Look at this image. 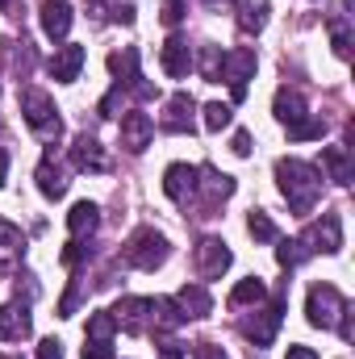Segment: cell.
<instances>
[{
  "label": "cell",
  "instance_id": "cell-1",
  "mask_svg": "<svg viewBox=\"0 0 355 359\" xmlns=\"http://www.w3.org/2000/svg\"><path fill=\"white\" fill-rule=\"evenodd\" d=\"M322 168L305 163V159H276V184L288 201V209L297 217H309L322 201Z\"/></svg>",
  "mask_w": 355,
  "mask_h": 359
},
{
  "label": "cell",
  "instance_id": "cell-2",
  "mask_svg": "<svg viewBox=\"0 0 355 359\" xmlns=\"http://www.w3.org/2000/svg\"><path fill=\"white\" fill-rule=\"evenodd\" d=\"M168 255H172V243H168L155 226L134 230V234H130V243L121 247V259H126L130 268H138V271L163 268V264H168Z\"/></svg>",
  "mask_w": 355,
  "mask_h": 359
},
{
  "label": "cell",
  "instance_id": "cell-3",
  "mask_svg": "<svg viewBox=\"0 0 355 359\" xmlns=\"http://www.w3.org/2000/svg\"><path fill=\"white\" fill-rule=\"evenodd\" d=\"M21 117H25V126H29L42 142H59L63 121H59V109H55L51 92H42V88H25L21 92Z\"/></svg>",
  "mask_w": 355,
  "mask_h": 359
},
{
  "label": "cell",
  "instance_id": "cell-4",
  "mask_svg": "<svg viewBox=\"0 0 355 359\" xmlns=\"http://www.w3.org/2000/svg\"><path fill=\"white\" fill-rule=\"evenodd\" d=\"M347 309H351V305H347V297H343L335 284H314L309 297H305V318H309V326H318V330H335Z\"/></svg>",
  "mask_w": 355,
  "mask_h": 359
},
{
  "label": "cell",
  "instance_id": "cell-5",
  "mask_svg": "<svg viewBox=\"0 0 355 359\" xmlns=\"http://www.w3.org/2000/svg\"><path fill=\"white\" fill-rule=\"evenodd\" d=\"M255 50L251 46H239V50H230L226 59H222V80L230 84L234 92V100H243L247 96V80H255Z\"/></svg>",
  "mask_w": 355,
  "mask_h": 359
},
{
  "label": "cell",
  "instance_id": "cell-6",
  "mask_svg": "<svg viewBox=\"0 0 355 359\" xmlns=\"http://www.w3.org/2000/svg\"><path fill=\"white\" fill-rule=\"evenodd\" d=\"M301 238H305V247H309L314 255H318V251H322V255H339V251H343V217H339V213H322V222H314Z\"/></svg>",
  "mask_w": 355,
  "mask_h": 359
},
{
  "label": "cell",
  "instance_id": "cell-7",
  "mask_svg": "<svg viewBox=\"0 0 355 359\" xmlns=\"http://www.w3.org/2000/svg\"><path fill=\"white\" fill-rule=\"evenodd\" d=\"M192 259H196V276L201 280H222L230 271V264H234V255H230V247L222 238H201Z\"/></svg>",
  "mask_w": 355,
  "mask_h": 359
},
{
  "label": "cell",
  "instance_id": "cell-8",
  "mask_svg": "<svg viewBox=\"0 0 355 359\" xmlns=\"http://www.w3.org/2000/svg\"><path fill=\"white\" fill-rule=\"evenodd\" d=\"M234 192V180L226 172H213V168H196V196H201V209L205 217H213V209Z\"/></svg>",
  "mask_w": 355,
  "mask_h": 359
},
{
  "label": "cell",
  "instance_id": "cell-9",
  "mask_svg": "<svg viewBox=\"0 0 355 359\" xmlns=\"http://www.w3.org/2000/svg\"><path fill=\"white\" fill-rule=\"evenodd\" d=\"M109 313H113L117 330H126V334H142V330L151 326V297H121Z\"/></svg>",
  "mask_w": 355,
  "mask_h": 359
},
{
  "label": "cell",
  "instance_id": "cell-10",
  "mask_svg": "<svg viewBox=\"0 0 355 359\" xmlns=\"http://www.w3.org/2000/svg\"><path fill=\"white\" fill-rule=\"evenodd\" d=\"M280 318H284V301L276 297L272 305L255 309V318H247V322H243V334H247L255 347H267V343L276 339V330H280Z\"/></svg>",
  "mask_w": 355,
  "mask_h": 359
},
{
  "label": "cell",
  "instance_id": "cell-11",
  "mask_svg": "<svg viewBox=\"0 0 355 359\" xmlns=\"http://www.w3.org/2000/svg\"><path fill=\"white\" fill-rule=\"evenodd\" d=\"M151 138H155V121H151L142 109H130V113L121 117V147H126L130 155H142V151L151 147Z\"/></svg>",
  "mask_w": 355,
  "mask_h": 359
},
{
  "label": "cell",
  "instance_id": "cell-12",
  "mask_svg": "<svg viewBox=\"0 0 355 359\" xmlns=\"http://www.w3.org/2000/svg\"><path fill=\"white\" fill-rule=\"evenodd\" d=\"M192 113H196V100H192L188 92H172L168 104H163V121H159V126H163L168 134H192V126H196Z\"/></svg>",
  "mask_w": 355,
  "mask_h": 359
},
{
  "label": "cell",
  "instance_id": "cell-13",
  "mask_svg": "<svg viewBox=\"0 0 355 359\" xmlns=\"http://www.w3.org/2000/svg\"><path fill=\"white\" fill-rule=\"evenodd\" d=\"M42 34L51 38V42H63L67 34H72V21H76V13H72V0H42Z\"/></svg>",
  "mask_w": 355,
  "mask_h": 359
},
{
  "label": "cell",
  "instance_id": "cell-14",
  "mask_svg": "<svg viewBox=\"0 0 355 359\" xmlns=\"http://www.w3.org/2000/svg\"><path fill=\"white\" fill-rule=\"evenodd\" d=\"M21 259H25V234L0 217V276H13L21 268Z\"/></svg>",
  "mask_w": 355,
  "mask_h": 359
},
{
  "label": "cell",
  "instance_id": "cell-15",
  "mask_svg": "<svg viewBox=\"0 0 355 359\" xmlns=\"http://www.w3.org/2000/svg\"><path fill=\"white\" fill-rule=\"evenodd\" d=\"M163 192H168V201L188 205V201L196 196V168H192V163H172V168L163 172Z\"/></svg>",
  "mask_w": 355,
  "mask_h": 359
},
{
  "label": "cell",
  "instance_id": "cell-16",
  "mask_svg": "<svg viewBox=\"0 0 355 359\" xmlns=\"http://www.w3.org/2000/svg\"><path fill=\"white\" fill-rule=\"evenodd\" d=\"M72 168L76 172H109V155H105V147L92 134H80L72 142Z\"/></svg>",
  "mask_w": 355,
  "mask_h": 359
},
{
  "label": "cell",
  "instance_id": "cell-17",
  "mask_svg": "<svg viewBox=\"0 0 355 359\" xmlns=\"http://www.w3.org/2000/svg\"><path fill=\"white\" fill-rule=\"evenodd\" d=\"M272 113H276V121L284 126V130H297L305 117H309V109H305V96L297 88H280L276 92V100H272Z\"/></svg>",
  "mask_w": 355,
  "mask_h": 359
},
{
  "label": "cell",
  "instance_id": "cell-18",
  "mask_svg": "<svg viewBox=\"0 0 355 359\" xmlns=\"http://www.w3.org/2000/svg\"><path fill=\"white\" fill-rule=\"evenodd\" d=\"M159 63H163V72H168L172 80H184V76L192 72V46H188V38L172 34V38L163 42V50H159Z\"/></svg>",
  "mask_w": 355,
  "mask_h": 359
},
{
  "label": "cell",
  "instance_id": "cell-19",
  "mask_svg": "<svg viewBox=\"0 0 355 359\" xmlns=\"http://www.w3.org/2000/svg\"><path fill=\"white\" fill-rule=\"evenodd\" d=\"M80 72H84V46L63 42V46L51 55V76H55L59 84H72V80H80Z\"/></svg>",
  "mask_w": 355,
  "mask_h": 359
},
{
  "label": "cell",
  "instance_id": "cell-20",
  "mask_svg": "<svg viewBox=\"0 0 355 359\" xmlns=\"http://www.w3.org/2000/svg\"><path fill=\"white\" fill-rule=\"evenodd\" d=\"M34 180H38V192H42L46 201H59V196L67 192V172L59 168L55 151H46V155H42V163H38V172H34Z\"/></svg>",
  "mask_w": 355,
  "mask_h": 359
},
{
  "label": "cell",
  "instance_id": "cell-21",
  "mask_svg": "<svg viewBox=\"0 0 355 359\" xmlns=\"http://www.w3.org/2000/svg\"><path fill=\"white\" fill-rule=\"evenodd\" d=\"M34 330V318L25 305H0V343H21L29 339Z\"/></svg>",
  "mask_w": 355,
  "mask_h": 359
},
{
  "label": "cell",
  "instance_id": "cell-22",
  "mask_svg": "<svg viewBox=\"0 0 355 359\" xmlns=\"http://www.w3.org/2000/svg\"><path fill=\"white\" fill-rule=\"evenodd\" d=\"M172 301H176V309L184 313V322H188V318H209V313H213V297H209L205 284H184Z\"/></svg>",
  "mask_w": 355,
  "mask_h": 359
},
{
  "label": "cell",
  "instance_id": "cell-23",
  "mask_svg": "<svg viewBox=\"0 0 355 359\" xmlns=\"http://www.w3.org/2000/svg\"><path fill=\"white\" fill-rule=\"evenodd\" d=\"M96 226H100V209H96L92 201H76L72 213H67V230H72V238H92Z\"/></svg>",
  "mask_w": 355,
  "mask_h": 359
},
{
  "label": "cell",
  "instance_id": "cell-24",
  "mask_svg": "<svg viewBox=\"0 0 355 359\" xmlns=\"http://www.w3.org/2000/svg\"><path fill=\"white\" fill-rule=\"evenodd\" d=\"M322 168H326V180H335L343 188L355 180V163H351V155H347V147H326L322 151Z\"/></svg>",
  "mask_w": 355,
  "mask_h": 359
},
{
  "label": "cell",
  "instance_id": "cell-25",
  "mask_svg": "<svg viewBox=\"0 0 355 359\" xmlns=\"http://www.w3.org/2000/svg\"><path fill=\"white\" fill-rule=\"evenodd\" d=\"M267 13H272V0H239V29L260 34L267 25Z\"/></svg>",
  "mask_w": 355,
  "mask_h": 359
},
{
  "label": "cell",
  "instance_id": "cell-26",
  "mask_svg": "<svg viewBox=\"0 0 355 359\" xmlns=\"http://www.w3.org/2000/svg\"><path fill=\"white\" fill-rule=\"evenodd\" d=\"M276 243H280V247H276V259H280V268H301V264H305V259H314V251H309V247H305V238H301V234H297V238H276Z\"/></svg>",
  "mask_w": 355,
  "mask_h": 359
},
{
  "label": "cell",
  "instance_id": "cell-27",
  "mask_svg": "<svg viewBox=\"0 0 355 359\" xmlns=\"http://www.w3.org/2000/svg\"><path fill=\"white\" fill-rule=\"evenodd\" d=\"M260 301H267V284L260 280V276L239 280L234 292H230V305H234V309H243V305H260Z\"/></svg>",
  "mask_w": 355,
  "mask_h": 359
},
{
  "label": "cell",
  "instance_id": "cell-28",
  "mask_svg": "<svg viewBox=\"0 0 355 359\" xmlns=\"http://www.w3.org/2000/svg\"><path fill=\"white\" fill-rule=\"evenodd\" d=\"M151 326L155 330H176V326H184V313L176 309L172 297H155L151 301Z\"/></svg>",
  "mask_w": 355,
  "mask_h": 359
},
{
  "label": "cell",
  "instance_id": "cell-29",
  "mask_svg": "<svg viewBox=\"0 0 355 359\" xmlns=\"http://www.w3.org/2000/svg\"><path fill=\"white\" fill-rule=\"evenodd\" d=\"M109 72H113V80H117V84L138 80V50H134V46L113 50V55H109Z\"/></svg>",
  "mask_w": 355,
  "mask_h": 359
},
{
  "label": "cell",
  "instance_id": "cell-30",
  "mask_svg": "<svg viewBox=\"0 0 355 359\" xmlns=\"http://www.w3.org/2000/svg\"><path fill=\"white\" fill-rule=\"evenodd\" d=\"M222 46H201V59H192V67L201 72L205 84H222Z\"/></svg>",
  "mask_w": 355,
  "mask_h": 359
},
{
  "label": "cell",
  "instance_id": "cell-31",
  "mask_svg": "<svg viewBox=\"0 0 355 359\" xmlns=\"http://www.w3.org/2000/svg\"><path fill=\"white\" fill-rule=\"evenodd\" d=\"M201 113H205V130H209V134H222V130L234 121V109H230V104H222V100H209Z\"/></svg>",
  "mask_w": 355,
  "mask_h": 359
},
{
  "label": "cell",
  "instance_id": "cell-32",
  "mask_svg": "<svg viewBox=\"0 0 355 359\" xmlns=\"http://www.w3.org/2000/svg\"><path fill=\"white\" fill-rule=\"evenodd\" d=\"M247 230H251V238H255V243H276V238H280L276 222L267 217L264 209H251V217H247Z\"/></svg>",
  "mask_w": 355,
  "mask_h": 359
},
{
  "label": "cell",
  "instance_id": "cell-33",
  "mask_svg": "<svg viewBox=\"0 0 355 359\" xmlns=\"http://www.w3.org/2000/svg\"><path fill=\"white\" fill-rule=\"evenodd\" d=\"M330 46H335L339 59L351 55V25H347V13H343V17H330Z\"/></svg>",
  "mask_w": 355,
  "mask_h": 359
},
{
  "label": "cell",
  "instance_id": "cell-34",
  "mask_svg": "<svg viewBox=\"0 0 355 359\" xmlns=\"http://www.w3.org/2000/svg\"><path fill=\"white\" fill-rule=\"evenodd\" d=\"M113 334H117V322H113V313H109V309H96V313L88 318V339L113 343Z\"/></svg>",
  "mask_w": 355,
  "mask_h": 359
},
{
  "label": "cell",
  "instance_id": "cell-35",
  "mask_svg": "<svg viewBox=\"0 0 355 359\" xmlns=\"http://www.w3.org/2000/svg\"><path fill=\"white\" fill-rule=\"evenodd\" d=\"M322 134H326V121H322V117H305L297 130H288L293 142H314V138H322Z\"/></svg>",
  "mask_w": 355,
  "mask_h": 359
},
{
  "label": "cell",
  "instance_id": "cell-36",
  "mask_svg": "<svg viewBox=\"0 0 355 359\" xmlns=\"http://www.w3.org/2000/svg\"><path fill=\"white\" fill-rule=\"evenodd\" d=\"M184 13H188V0H163V13L159 17H163V25L176 29L180 21H184Z\"/></svg>",
  "mask_w": 355,
  "mask_h": 359
},
{
  "label": "cell",
  "instance_id": "cell-37",
  "mask_svg": "<svg viewBox=\"0 0 355 359\" xmlns=\"http://www.w3.org/2000/svg\"><path fill=\"white\" fill-rule=\"evenodd\" d=\"M84 359H113V347L100 343V339H88V343H84Z\"/></svg>",
  "mask_w": 355,
  "mask_h": 359
},
{
  "label": "cell",
  "instance_id": "cell-38",
  "mask_svg": "<svg viewBox=\"0 0 355 359\" xmlns=\"http://www.w3.org/2000/svg\"><path fill=\"white\" fill-rule=\"evenodd\" d=\"M38 359H63V343L59 339H42L38 343Z\"/></svg>",
  "mask_w": 355,
  "mask_h": 359
},
{
  "label": "cell",
  "instance_id": "cell-39",
  "mask_svg": "<svg viewBox=\"0 0 355 359\" xmlns=\"http://www.w3.org/2000/svg\"><path fill=\"white\" fill-rule=\"evenodd\" d=\"M230 151L247 159V155H251V134H247V130H234V142H230Z\"/></svg>",
  "mask_w": 355,
  "mask_h": 359
},
{
  "label": "cell",
  "instance_id": "cell-40",
  "mask_svg": "<svg viewBox=\"0 0 355 359\" xmlns=\"http://www.w3.org/2000/svg\"><path fill=\"white\" fill-rule=\"evenodd\" d=\"M192 359H230V355H226V351H222L217 343H201V347L192 351Z\"/></svg>",
  "mask_w": 355,
  "mask_h": 359
},
{
  "label": "cell",
  "instance_id": "cell-41",
  "mask_svg": "<svg viewBox=\"0 0 355 359\" xmlns=\"http://www.w3.org/2000/svg\"><path fill=\"white\" fill-rule=\"evenodd\" d=\"M113 21H121V25H134V4H117V8H113Z\"/></svg>",
  "mask_w": 355,
  "mask_h": 359
},
{
  "label": "cell",
  "instance_id": "cell-42",
  "mask_svg": "<svg viewBox=\"0 0 355 359\" xmlns=\"http://www.w3.org/2000/svg\"><path fill=\"white\" fill-rule=\"evenodd\" d=\"M284 359H318V351H314V347H301V343H293Z\"/></svg>",
  "mask_w": 355,
  "mask_h": 359
},
{
  "label": "cell",
  "instance_id": "cell-43",
  "mask_svg": "<svg viewBox=\"0 0 355 359\" xmlns=\"http://www.w3.org/2000/svg\"><path fill=\"white\" fill-rule=\"evenodd\" d=\"M159 351H163V359H184V347H180L176 339H163V347H159Z\"/></svg>",
  "mask_w": 355,
  "mask_h": 359
},
{
  "label": "cell",
  "instance_id": "cell-44",
  "mask_svg": "<svg viewBox=\"0 0 355 359\" xmlns=\"http://www.w3.org/2000/svg\"><path fill=\"white\" fill-rule=\"evenodd\" d=\"M4 180H8V151H0V188H4Z\"/></svg>",
  "mask_w": 355,
  "mask_h": 359
},
{
  "label": "cell",
  "instance_id": "cell-45",
  "mask_svg": "<svg viewBox=\"0 0 355 359\" xmlns=\"http://www.w3.org/2000/svg\"><path fill=\"white\" fill-rule=\"evenodd\" d=\"M205 4H209V8H217V4H230V0H205Z\"/></svg>",
  "mask_w": 355,
  "mask_h": 359
},
{
  "label": "cell",
  "instance_id": "cell-46",
  "mask_svg": "<svg viewBox=\"0 0 355 359\" xmlns=\"http://www.w3.org/2000/svg\"><path fill=\"white\" fill-rule=\"evenodd\" d=\"M8 4H13V0H0V13H4V8H8Z\"/></svg>",
  "mask_w": 355,
  "mask_h": 359
},
{
  "label": "cell",
  "instance_id": "cell-47",
  "mask_svg": "<svg viewBox=\"0 0 355 359\" xmlns=\"http://www.w3.org/2000/svg\"><path fill=\"white\" fill-rule=\"evenodd\" d=\"M0 359H21V355H4V351H0Z\"/></svg>",
  "mask_w": 355,
  "mask_h": 359
},
{
  "label": "cell",
  "instance_id": "cell-48",
  "mask_svg": "<svg viewBox=\"0 0 355 359\" xmlns=\"http://www.w3.org/2000/svg\"><path fill=\"white\" fill-rule=\"evenodd\" d=\"M126 4H130V0H126Z\"/></svg>",
  "mask_w": 355,
  "mask_h": 359
}]
</instances>
